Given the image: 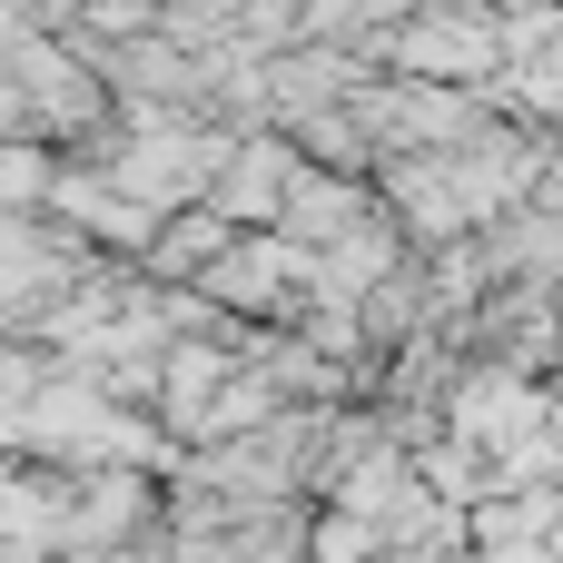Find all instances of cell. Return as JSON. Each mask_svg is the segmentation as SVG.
Wrapping results in <instances>:
<instances>
[{"label":"cell","instance_id":"obj_1","mask_svg":"<svg viewBox=\"0 0 563 563\" xmlns=\"http://www.w3.org/2000/svg\"><path fill=\"white\" fill-rule=\"evenodd\" d=\"M0 563H40V554H0Z\"/></svg>","mask_w":563,"mask_h":563}]
</instances>
